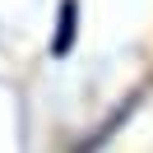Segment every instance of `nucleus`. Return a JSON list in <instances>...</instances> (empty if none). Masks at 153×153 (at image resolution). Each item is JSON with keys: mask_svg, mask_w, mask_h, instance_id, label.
<instances>
[{"mask_svg": "<svg viewBox=\"0 0 153 153\" xmlns=\"http://www.w3.org/2000/svg\"><path fill=\"white\" fill-rule=\"evenodd\" d=\"M74 28H79V5L65 0V5H60V23H56V42H51L56 56H70V47H74Z\"/></svg>", "mask_w": 153, "mask_h": 153, "instance_id": "1", "label": "nucleus"}]
</instances>
